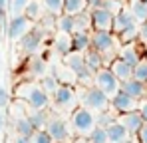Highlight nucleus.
I'll list each match as a JSON object with an SVG mask.
<instances>
[{"label": "nucleus", "mask_w": 147, "mask_h": 143, "mask_svg": "<svg viewBox=\"0 0 147 143\" xmlns=\"http://www.w3.org/2000/svg\"><path fill=\"white\" fill-rule=\"evenodd\" d=\"M16 97L24 101L30 109H46L50 103V95L40 88V84L34 82H22L16 88Z\"/></svg>", "instance_id": "f257e3e1"}, {"label": "nucleus", "mask_w": 147, "mask_h": 143, "mask_svg": "<svg viewBox=\"0 0 147 143\" xmlns=\"http://www.w3.org/2000/svg\"><path fill=\"white\" fill-rule=\"evenodd\" d=\"M94 127H96V113L94 111H90L84 105L74 107L72 117H70V129L76 137H88Z\"/></svg>", "instance_id": "f03ea898"}, {"label": "nucleus", "mask_w": 147, "mask_h": 143, "mask_svg": "<svg viewBox=\"0 0 147 143\" xmlns=\"http://www.w3.org/2000/svg\"><path fill=\"white\" fill-rule=\"evenodd\" d=\"M115 42H117V36L113 32H105V30H92L90 32V48L101 54L103 60H105V56L115 54Z\"/></svg>", "instance_id": "7ed1b4c3"}, {"label": "nucleus", "mask_w": 147, "mask_h": 143, "mask_svg": "<svg viewBox=\"0 0 147 143\" xmlns=\"http://www.w3.org/2000/svg\"><path fill=\"white\" fill-rule=\"evenodd\" d=\"M80 99H82V105H84V107H88V109H90V111H94V113L103 111V109H109V97L103 94L99 88H96L94 84H92V86H88V88L82 92Z\"/></svg>", "instance_id": "20e7f679"}, {"label": "nucleus", "mask_w": 147, "mask_h": 143, "mask_svg": "<svg viewBox=\"0 0 147 143\" xmlns=\"http://www.w3.org/2000/svg\"><path fill=\"white\" fill-rule=\"evenodd\" d=\"M94 86L99 88L107 97H111V95H115L119 92L121 82L113 76V72L109 70V68H101V70H98L94 74Z\"/></svg>", "instance_id": "39448f33"}, {"label": "nucleus", "mask_w": 147, "mask_h": 143, "mask_svg": "<svg viewBox=\"0 0 147 143\" xmlns=\"http://www.w3.org/2000/svg\"><path fill=\"white\" fill-rule=\"evenodd\" d=\"M46 131H48L50 137L54 139V143H66L72 139L70 123L66 119L58 117V115H50L48 123H46Z\"/></svg>", "instance_id": "423d86ee"}, {"label": "nucleus", "mask_w": 147, "mask_h": 143, "mask_svg": "<svg viewBox=\"0 0 147 143\" xmlns=\"http://www.w3.org/2000/svg\"><path fill=\"white\" fill-rule=\"evenodd\" d=\"M52 99H54V105L62 111H68V109H74L76 107V101H78V94L74 92V88L70 84H60L58 90L52 94Z\"/></svg>", "instance_id": "0eeeda50"}, {"label": "nucleus", "mask_w": 147, "mask_h": 143, "mask_svg": "<svg viewBox=\"0 0 147 143\" xmlns=\"http://www.w3.org/2000/svg\"><path fill=\"white\" fill-rule=\"evenodd\" d=\"M113 14L111 10L103 8V6H96L90 10V22H92V30H105L111 32L113 28Z\"/></svg>", "instance_id": "6e6552de"}, {"label": "nucleus", "mask_w": 147, "mask_h": 143, "mask_svg": "<svg viewBox=\"0 0 147 143\" xmlns=\"http://www.w3.org/2000/svg\"><path fill=\"white\" fill-rule=\"evenodd\" d=\"M44 38H46V30H44L42 26H38V28L32 26V30L26 32L24 36L18 40V44H20V48H22V52H26V54H34V52L40 48V44L44 42Z\"/></svg>", "instance_id": "1a4fd4ad"}, {"label": "nucleus", "mask_w": 147, "mask_h": 143, "mask_svg": "<svg viewBox=\"0 0 147 143\" xmlns=\"http://www.w3.org/2000/svg\"><path fill=\"white\" fill-rule=\"evenodd\" d=\"M137 99H133L131 95H127L125 92H117L115 95L109 97V109H113L115 113H127V111H133L137 109Z\"/></svg>", "instance_id": "9d476101"}, {"label": "nucleus", "mask_w": 147, "mask_h": 143, "mask_svg": "<svg viewBox=\"0 0 147 143\" xmlns=\"http://www.w3.org/2000/svg\"><path fill=\"white\" fill-rule=\"evenodd\" d=\"M32 26H34V22L28 20L24 14H22V16H14V18H10V24H8V38H10L12 42H18L26 32L32 30Z\"/></svg>", "instance_id": "9b49d317"}, {"label": "nucleus", "mask_w": 147, "mask_h": 143, "mask_svg": "<svg viewBox=\"0 0 147 143\" xmlns=\"http://www.w3.org/2000/svg\"><path fill=\"white\" fill-rule=\"evenodd\" d=\"M117 121H119L123 127L127 129V133H129V135H135V133L141 129V125H143V119H141V115H139V111H137V109L127 111V113H119Z\"/></svg>", "instance_id": "f8f14e48"}, {"label": "nucleus", "mask_w": 147, "mask_h": 143, "mask_svg": "<svg viewBox=\"0 0 147 143\" xmlns=\"http://www.w3.org/2000/svg\"><path fill=\"white\" fill-rule=\"evenodd\" d=\"M121 92H125L127 95H131L133 99H143L147 95V84H143V82H139V80H125V82H121V88H119Z\"/></svg>", "instance_id": "ddd939ff"}, {"label": "nucleus", "mask_w": 147, "mask_h": 143, "mask_svg": "<svg viewBox=\"0 0 147 143\" xmlns=\"http://www.w3.org/2000/svg\"><path fill=\"white\" fill-rule=\"evenodd\" d=\"M129 26H135V20H133L129 8H119V10L113 14V28H111V32L119 34V32H123V30L129 28Z\"/></svg>", "instance_id": "4468645a"}, {"label": "nucleus", "mask_w": 147, "mask_h": 143, "mask_svg": "<svg viewBox=\"0 0 147 143\" xmlns=\"http://www.w3.org/2000/svg\"><path fill=\"white\" fill-rule=\"evenodd\" d=\"M105 133H107L109 143H121V141H125V139H129V137H131V135L127 133V129L123 127L117 119H113L111 123H107V125H105Z\"/></svg>", "instance_id": "2eb2a0df"}, {"label": "nucleus", "mask_w": 147, "mask_h": 143, "mask_svg": "<svg viewBox=\"0 0 147 143\" xmlns=\"http://www.w3.org/2000/svg\"><path fill=\"white\" fill-rule=\"evenodd\" d=\"M109 70L113 72V76H115L119 82L131 80V76H133V68H131L127 62H123L121 58H113V60L109 62Z\"/></svg>", "instance_id": "dca6fc26"}, {"label": "nucleus", "mask_w": 147, "mask_h": 143, "mask_svg": "<svg viewBox=\"0 0 147 143\" xmlns=\"http://www.w3.org/2000/svg\"><path fill=\"white\" fill-rule=\"evenodd\" d=\"M117 58H121L123 62H127L131 68L135 66V64H139L141 62V54H139V50L135 46V42H129V44H123L121 50H119V56Z\"/></svg>", "instance_id": "f3484780"}, {"label": "nucleus", "mask_w": 147, "mask_h": 143, "mask_svg": "<svg viewBox=\"0 0 147 143\" xmlns=\"http://www.w3.org/2000/svg\"><path fill=\"white\" fill-rule=\"evenodd\" d=\"M84 62H86V68L92 72V74H96L98 70L105 68V60H103V56L98 54L96 50H92V48L84 52Z\"/></svg>", "instance_id": "a211bd4d"}, {"label": "nucleus", "mask_w": 147, "mask_h": 143, "mask_svg": "<svg viewBox=\"0 0 147 143\" xmlns=\"http://www.w3.org/2000/svg\"><path fill=\"white\" fill-rule=\"evenodd\" d=\"M52 48L60 54V56H66L70 54L74 48H72V34H64V32H58L54 36V42H52Z\"/></svg>", "instance_id": "6ab92c4d"}, {"label": "nucleus", "mask_w": 147, "mask_h": 143, "mask_svg": "<svg viewBox=\"0 0 147 143\" xmlns=\"http://www.w3.org/2000/svg\"><path fill=\"white\" fill-rule=\"evenodd\" d=\"M26 115H28V119H30V123H32L34 129H46V123H48V119H50V113L46 109H30L28 107Z\"/></svg>", "instance_id": "aec40b11"}, {"label": "nucleus", "mask_w": 147, "mask_h": 143, "mask_svg": "<svg viewBox=\"0 0 147 143\" xmlns=\"http://www.w3.org/2000/svg\"><path fill=\"white\" fill-rule=\"evenodd\" d=\"M129 12H131L135 24H145L147 22V0H131Z\"/></svg>", "instance_id": "412c9836"}, {"label": "nucleus", "mask_w": 147, "mask_h": 143, "mask_svg": "<svg viewBox=\"0 0 147 143\" xmlns=\"http://www.w3.org/2000/svg\"><path fill=\"white\" fill-rule=\"evenodd\" d=\"M14 131H16V135L32 137V133H34L36 129L32 127V123H30L28 115H18V117H14Z\"/></svg>", "instance_id": "4be33fe9"}, {"label": "nucleus", "mask_w": 147, "mask_h": 143, "mask_svg": "<svg viewBox=\"0 0 147 143\" xmlns=\"http://www.w3.org/2000/svg\"><path fill=\"white\" fill-rule=\"evenodd\" d=\"M88 8H90L88 0H64V14L76 16V14L88 12Z\"/></svg>", "instance_id": "5701e85b"}, {"label": "nucleus", "mask_w": 147, "mask_h": 143, "mask_svg": "<svg viewBox=\"0 0 147 143\" xmlns=\"http://www.w3.org/2000/svg\"><path fill=\"white\" fill-rule=\"evenodd\" d=\"M72 48L76 52H86L90 50V32H74L72 34Z\"/></svg>", "instance_id": "b1692460"}, {"label": "nucleus", "mask_w": 147, "mask_h": 143, "mask_svg": "<svg viewBox=\"0 0 147 143\" xmlns=\"http://www.w3.org/2000/svg\"><path fill=\"white\" fill-rule=\"evenodd\" d=\"M56 32H64V34H74V16L70 14H60L56 16Z\"/></svg>", "instance_id": "393cba45"}, {"label": "nucleus", "mask_w": 147, "mask_h": 143, "mask_svg": "<svg viewBox=\"0 0 147 143\" xmlns=\"http://www.w3.org/2000/svg\"><path fill=\"white\" fill-rule=\"evenodd\" d=\"M74 32H92L90 12H82L74 16Z\"/></svg>", "instance_id": "a878e982"}, {"label": "nucleus", "mask_w": 147, "mask_h": 143, "mask_svg": "<svg viewBox=\"0 0 147 143\" xmlns=\"http://www.w3.org/2000/svg\"><path fill=\"white\" fill-rule=\"evenodd\" d=\"M28 72H30V76H34V78H42V76L46 74V62H44L42 58H38V56L30 58V62H28Z\"/></svg>", "instance_id": "bb28decb"}, {"label": "nucleus", "mask_w": 147, "mask_h": 143, "mask_svg": "<svg viewBox=\"0 0 147 143\" xmlns=\"http://www.w3.org/2000/svg\"><path fill=\"white\" fill-rule=\"evenodd\" d=\"M42 14H44V8H42V2H38V0H32L28 4V8L24 10V16L32 22H38L42 18Z\"/></svg>", "instance_id": "cd10ccee"}, {"label": "nucleus", "mask_w": 147, "mask_h": 143, "mask_svg": "<svg viewBox=\"0 0 147 143\" xmlns=\"http://www.w3.org/2000/svg\"><path fill=\"white\" fill-rule=\"evenodd\" d=\"M42 8L44 12L54 14V16H60L64 12V0H42Z\"/></svg>", "instance_id": "c85d7f7f"}, {"label": "nucleus", "mask_w": 147, "mask_h": 143, "mask_svg": "<svg viewBox=\"0 0 147 143\" xmlns=\"http://www.w3.org/2000/svg\"><path fill=\"white\" fill-rule=\"evenodd\" d=\"M30 2H32V0H8V10H10V16H12V18H14V16H22Z\"/></svg>", "instance_id": "c756f323"}, {"label": "nucleus", "mask_w": 147, "mask_h": 143, "mask_svg": "<svg viewBox=\"0 0 147 143\" xmlns=\"http://www.w3.org/2000/svg\"><path fill=\"white\" fill-rule=\"evenodd\" d=\"M58 86H60V82L56 80V76H42V80H40V88L48 95L54 94V92L58 90Z\"/></svg>", "instance_id": "7c9ffc66"}, {"label": "nucleus", "mask_w": 147, "mask_h": 143, "mask_svg": "<svg viewBox=\"0 0 147 143\" xmlns=\"http://www.w3.org/2000/svg\"><path fill=\"white\" fill-rule=\"evenodd\" d=\"M88 141H90V143H109V139H107V133H105V127H99V125H96V127L92 129V133L88 135Z\"/></svg>", "instance_id": "2f4dec72"}, {"label": "nucleus", "mask_w": 147, "mask_h": 143, "mask_svg": "<svg viewBox=\"0 0 147 143\" xmlns=\"http://www.w3.org/2000/svg\"><path fill=\"white\" fill-rule=\"evenodd\" d=\"M131 78L147 84V60H141L139 64L133 66V76H131Z\"/></svg>", "instance_id": "473e14b6"}, {"label": "nucleus", "mask_w": 147, "mask_h": 143, "mask_svg": "<svg viewBox=\"0 0 147 143\" xmlns=\"http://www.w3.org/2000/svg\"><path fill=\"white\" fill-rule=\"evenodd\" d=\"M113 113L109 111V109H103V111H98V115H96V125H99V127H105L107 123H111L113 121Z\"/></svg>", "instance_id": "72a5a7b5"}, {"label": "nucleus", "mask_w": 147, "mask_h": 143, "mask_svg": "<svg viewBox=\"0 0 147 143\" xmlns=\"http://www.w3.org/2000/svg\"><path fill=\"white\" fill-rule=\"evenodd\" d=\"M58 70H60V74H56V80H58V82H64V84H68V82H74V80H76V74H74L70 68H66V66H60Z\"/></svg>", "instance_id": "f704fd0d"}, {"label": "nucleus", "mask_w": 147, "mask_h": 143, "mask_svg": "<svg viewBox=\"0 0 147 143\" xmlns=\"http://www.w3.org/2000/svg\"><path fill=\"white\" fill-rule=\"evenodd\" d=\"M30 139H32V143H54V139L48 135L46 129H36Z\"/></svg>", "instance_id": "c9c22d12"}, {"label": "nucleus", "mask_w": 147, "mask_h": 143, "mask_svg": "<svg viewBox=\"0 0 147 143\" xmlns=\"http://www.w3.org/2000/svg\"><path fill=\"white\" fill-rule=\"evenodd\" d=\"M137 111H139V115H141V119H143V123H147V97L139 99V103H137Z\"/></svg>", "instance_id": "e433bc0d"}, {"label": "nucleus", "mask_w": 147, "mask_h": 143, "mask_svg": "<svg viewBox=\"0 0 147 143\" xmlns=\"http://www.w3.org/2000/svg\"><path fill=\"white\" fill-rule=\"evenodd\" d=\"M135 135H137L139 143H147V123H143V125H141V129H139Z\"/></svg>", "instance_id": "4c0bfd02"}, {"label": "nucleus", "mask_w": 147, "mask_h": 143, "mask_svg": "<svg viewBox=\"0 0 147 143\" xmlns=\"http://www.w3.org/2000/svg\"><path fill=\"white\" fill-rule=\"evenodd\" d=\"M8 101H10V97H8V92H6L4 88H0V109H2L4 105H8Z\"/></svg>", "instance_id": "58836bf2"}, {"label": "nucleus", "mask_w": 147, "mask_h": 143, "mask_svg": "<svg viewBox=\"0 0 147 143\" xmlns=\"http://www.w3.org/2000/svg\"><path fill=\"white\" fill-rule=\"evenodd\" d=\"M141 42H145L147 44V22L145 24H139V36H137Z\"/></svg>", "instance_id": "ea45409f"}, {"label": "nucleus", "mask_w": 147, "mask_h": 143, "mask_svg": "<svg viewBox=\"0 0 147 143\" xmlns=\"http://www.w3.org/2000/svg\"><path fill=\"white\" fill-rule=\"evenodd\" d=\"M12 143H32V139L30 137H22V135H16Z\"/></svg>", "instance_id": "a19ab883"}, {"label": "nucleus", "mask_w": 147, "mask_h": 143, "mask_svg": "<svg viewBox=\"0 0 147 143\" xmlns=\"http://www.w3.org/2000/svg\"><path fill=\"white\" fill-rule=\"evenodd\" d=\"M72 143H90V141H88V137H76Z\"/></svg>", "instance_id": "79ce46f5"}, {"label": "nucleus", "mask_w": 147, "mask_h": 143, "mask_svg": "<svg viewBox=\"0 0 147 143\" xmlns=\"http://www.w3.org/2000/svg\"><path fill=\"white\" fill-rule=\"evenodd\" d=\"M2 125H4V115H2V111H0V129H2Z\"/></svg>", "instance_id": "37998d69"}, {"label": "nucleus", "mask_w": 147, "mask_h": 143, "mask_svg": "<svg viewBox=\"0 0 147 143\" xmlns=\"http://www.w3.org/2000/svg\"><path fill=\"white\" fill-rule=\"evenodd\" d=\"M4 4H6V0H0V12H2V8H4Z\"/></svg>", "instance_id": "c03bdc74"}, {"label": "nucleus", "mask_w": 147, "mask_h": 143, "mask_svg": "<svg viewBox=\"0 0 147 143\" xmlns=\"http://www.w3.org/2000/svg\"><path fill=\"white\" fill-rule=\"evenodd\" d=\"M111 2H117V4H123L125 0H111Z\"/></svg>", "instance_id": "a18cd8bd"}, {"label": "nucleus", "mask_w": 147, "mask_h": 143, "mask_svg": "<svg viewBox=\"0 0 147 143\" xmlns=\"http://www.w3.org/2000/svg\"><path fill=\"white\" fill-rule=\"evenodd\" d=\"M121 143H133V141H131V137H129V139H125V141H121Z\"/></svg>", "instance_id": "49530a36"}]
</instances>
